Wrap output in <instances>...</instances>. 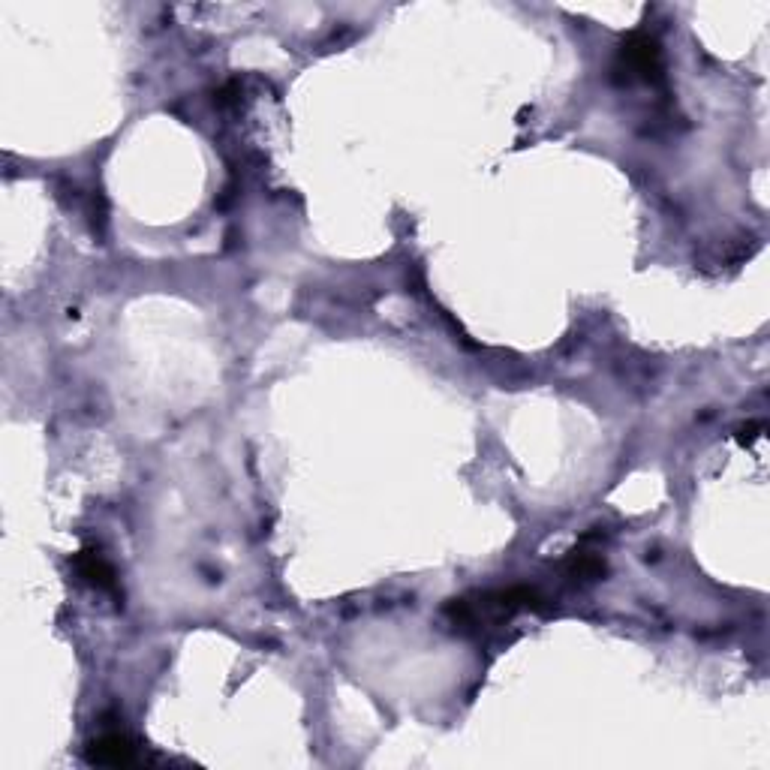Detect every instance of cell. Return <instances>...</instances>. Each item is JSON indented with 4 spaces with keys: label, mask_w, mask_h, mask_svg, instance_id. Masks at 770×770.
<instances>
[{
    "label": "cell",
    "mask_w": 770,
    "mask_h": 770,
    "mask_svg": "<svg viewBox=\"0 0 770 770\" xmlns=\"http://www.w3.org/2000/svg\"><path fill=\"white\" fill-rule=\"evenodd\" d=\"M614 73L620 82H659L662 79V49L659 43L644 34V31H635L620 55H617V64H614Z\"/></svg>",
    "instance_id": "6da1fadb"
},
{
    "label": "cell",
    "mask_w": 770,
    "mask_h": 770,
    "mask_svg": "<svg viewBox=\"0 0 770 770\" xmlns=\"http://www.w3.org/2000/svg\"><path fill=\"white\" fill-rule=\"evenodd\" d=\"M88 761L100 767H130L136 764V746L130 737L109 731L88 743Z\"/></svg>",
    "instance_id": "7a4b0ae2"
},
{
    "label": "cell",
    "mask_w": 770,
    "mask_h": 770,
    "mask_svg": "<svg viewBox=\"0 0 770 770\" xmlns=\"http://www.w3.org/2000/svg\"><path fill=\"white\" fill-rule=\"evenodd\" d=\"M73 566L76 572L97 590H106V593H115L118 596V578H115V569L103 560L100 551H79L73 557Z\"/></svg>",
    "instance_id": "3957f363"
},
{
    "label": "cell",
    "mask_w": 770,
    "mask_h": 770,
    "mask_svg": "<svg viewBox=\"0 0 770 770\" xmlns=\"http://www.w3.org/2000/svg\"><path fill=\"white\" fill-rule=\"evenodd\" d=\"M566 569H569V578L575 581H599L605 575V560L593 551H575Z\"/></svg>",
    "instance_id": "277c9868"
},
{
    "label": "cell",
    "mask_w": 770,
    "mask_h": 770,
    "mask_svg": "<svg viewBox=\"0 0 770 770\" xmlns=\"http://www.w3.org/2000/svg\"><path fill=\"white\" fill-rule=\"evenodd\" d=\"M761 431H764V422H752V425L740 428V431H737V440H740V446H752V443L761 437Z\"/></svg>",
    "instance_id": "5b68a950"
}]
</instances>
